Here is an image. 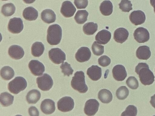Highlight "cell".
Returning <instances> with one entry per match:
<instances>
[{
	"mask_svg": "<svg viewBox=\"0 0 155 116\" xmlns=\"http://www.w3.org/2000/svg\"><path fill=\"white\" fill-rule=\"evenodd\" d=\"M146 63H141L136 67L135 71L139 75L141 83L145 85L152 84L154 81V76Z\"/></svg>",
	"mask_w": 155,
	"mask_h": 116,
	"instance_id": "cell-1",
	"label": "cell"
},
{
	"mask_svg": "<svg viewBox=\"0 0 155 116\" xmlns=\"http://www.w3.org/2000/svg\"><path fill=\"white\" fill-rule=\"evenodd\" d=\"M62 35V29L60 26L57 24L50 26L47 30L48 42L52 45L58 44L61 40Z\"/></svg>",
	"mask_w": 155,
	"mask_h": 116,
	"instance_id": "cell-2",
	"label": "cell"
},
{
	"mask_svg": "<svg viewBox=\"0 0 155 116\" xmlns=\"http://www.w3.org/2000/svg\"><path fill=\"white\" fill-rule=\"evenodd\" d=\"M85 77L84 73L82 71H77L74 73L71 81L72 88L81 93H85L88 90Z\"/></svg>",
	"mask_w": 155,
	"mask_h": 116,
	"instance_id": "cell-3",
	"label": "cell"
},
{
	"mask_svg": "<svg viewBox=\"0 0 155 116\" xmlns=\"http://www.w3.org/2000/svg\"><path fill=\"white\" fill-rule=\"evenodd\" d=\"M27 86L25 79L21 76H17L8 83V89L11 93L17 94L25 89Z\"/></svg>",
	"mask_w": 155,
	"mask_h": 116,
	"instance_id": "cell-4",
	"label": "cell"
},
{
	"mask_svg": "<svg viewBox=\"0 0 155 116\" xmlns=\"http://www.w3.org/2000/svg\"><path fill=\"white\" fill-rule=\"evenodd\" d=\"M36 82L38 88L43 91L49 90L53 84L51 77L47 73H44L42 76L38 77L36 79Z\"/></svg>",
	"mask_w": 155,
	"mask_h": 116,
	"instance_id": "cell-5",
	"label": "cell"
},
{
	"mask_svg": "<svg viewBox=\"0 0 155 116\" xmlns=\"http://www.w3.org/2000/svg\"><path fill=\"white\" fill-rule=\"evenodd\" d=\"M50 60L54 63L59 64L63 63L66 60V55L61 49L58 48H53L48 52Z\"/></svg>",
	"mask_w": 155,
	"mask_h": 116,
	"instance_id": "cell-6",
	"label": "cell"
},
{
	"mask_svg": "<svg viewBox=\"0 0 155 116\" xmlns=\"http://www.w3.org/2000/svg\"><path fill=\"white\" fill-rule=\"evenodd\" d=\"M74 100L69 96L62 97L57 102L58 108L61 112L70 111L74 108Z\"/></svg>",
	"mask_w": 155,
	"mask_h": 116,
	"instance_id": "cell-7",
	"label": "cell"
},
{
	"mask_svg": "<svg viewBox=\"0 0 155 116\" xmlns=\"http://www.w3.org/2000/svg\"><path fill=\"white\" fill-rule=\"evenodd\" d=\"M8 30L13 34L20 33L23 29V21L20 18H14L11 19L9 22Z\"/></svg>",
	"mask_w": 155,
	"mask_h": 116,
	"instance_id": "cell-8",
	"label": "cell"
},
{
	"mask_svg": "<svg viewBox=\"0 0 155 116\" xmlns=\"http://www.w3.org/2000/svg\"><path fill=\"white\" fill-rule=\"evenodd\" d=\"M99 105V102L95 99H91L87 100L85 104L84 113L88 116L94 115L98 110Z\"/></svg>",
	"mask_w": 155,
	"mask_h": 116,
	"instance_id": "cell-9",
	"label": "cell"
},
{
	"mask_svg": "<svg viewBox=\"0 0 155 116\" xmlns=\"http://www.w3.org/2000/svg\"><path fill=\"white\" fill-rule=\"evenodd\" d=\"M28 66L31 73L35 76L42 75L45 71L44 65L38 60H31L29 62Z\"/></svg>",
	"mask_w": 155,
	"mask_h": 116,
	"instance_id": "cell-10",
	"label": "cell"
},
{
	"mask_svg": "<svg viewBox=\"0 0 155 116\" xmlns=\"http://www.w3.org/2000/svg\"><path fill=\"white\" fill-rule=\"evenodd\" d=\"M134 35L135 39L138 42L144 43L150 39V34L148 31L143 27H139L134 31Z\"/></svg>",
	"mask_w": 155,
	"mask_h": 116,
	"instance_id": "cell-11",
	"label": "cell"
},
{
	"mask_svg": "<svg viewBox=\"0 0 155 116\" xmlns=\"http://www.w3.org/2000/svg\"><path fill=\"white\" fill-rule=\"evenodd\" d=\"M76 11L75 7L70 1H66L62 3L60 11L64 17L69 18L73 16Z\"/></svg>",
	"mask_w": 155,
	"mask_h": 116,
	"instance_id": "cell-12",
	"label": "cell"
},
{
	"mask_svg": "<svg viewBox=\"0 0 155 116\" xmlns=\"http://www.w3.org/2000/svg\"><path fill=\"white\" fill-rule=\"evenodd\" d=\"M129 19L132 23L135 25H138L144 22L146 16L144 13L141 10L134 11L130 14Z\"/></svg>",
	"mask_w": 155,
	"mask_h": 116,
	"instance_id": "cell-13",
	"label": "cell"
},
{
	"mask_svg": "<svg viewBox=\"0 0 155 116\" xmlns=\"http://www.w3.org/2000/svg\"><path fill=\"white\" fill-rule=\"evenodd\" d=\"M91 56V52L90 49L87 47H82L76 53L75 58L76 60L80 63L88 60Z\"/></svg>",
	"mask_w": 155,
	"mask_h": 116,
	"instance_id": "cell-14",
	"label": "cell"
},
{
	"mask_svg": "<svg viewBox=\"0 0 155 116\" xmlns=\"http://www.w3.org/2000/svg\"><path fill=\"white\" fill-rule=\"evenodd\" d=\"M114 78L119 81H123L127 76V73L124 66L122 65L115 66L112 70Z\"/></svg>",
	"mask_w": 155,
	"mask_h": 116,
	"instance_id": "cell-15",
	"label": "cell"
},
{
	"mask_svg": "<svg viewBox=\"0 0 155 116\" xmlns=\"http://www.w3.org/2000/svg\"><path fill=\"white\" fill-rule=\"evenodd\" d=\"M40 108L41 111L44 114H51L55 111V102L51 99H45L41 103Z\"/></svg>",
	"mask_w": 155,
	"mask_h": 116,
	"instance_id": "cell-16",
	"label": "cell"
},
{
	"mask_svg": "<svg viewBox=\"0 0 155 116\" xmlns=\"http://www.w3.org/2000/svg\"><path fill=\"white\" fill-rule=\"evenodd\" d=\"M129 35V32L126 29L120 27L114 31V39L116 42L122 44L127 40Z\"/></svg>",
	"mask_w": 155,
	"mask_h": 116,
	"instance_id": "cell-17",
	"label": "cell"
},
{
	"mask_svg": "<svg viewBox=\"0 0 155 116\" xmlns=\"http://www.w3.org/2000/svg\"><path fill=\"white\" fill-rule=\"evenodd\" d=\"M8 54L12 58L15 60H19L24 56V51L21 47L14 45L9 47Z\"/></svg>",
	"mask_w": 155,
	"mask_h": 116,
	"instance_id": "cell-18",
	"label": "cell"
},
{
	"mask_svg": "<svg viewBox=\"0 0 155 116\" xmlns=\"http://www.w3.org/2000/svg\"><path fill=\"white\" fill-rule=\"evenodd\" d=\"M87 74L92 80H98L101 76V69L97 65H92L87 69Z\"/></svg>",
	"mask_w": 155,
	"mask_h": 116,
	"instance_id": "cell-19",
	"label": "cell"
},
{
	"mask_svg": "<svg viewBox=\"0 0 155 116\" xmlns=\"http://www.w3.org/2000/svg\"><path fill=\"white\" fill-rule=\"evenodd\" d=\"M111 33L106 30H103L97 33L95 37L97 42L101 44H107L111 38Z\"/></svg>",
	"mask_w": 155,
	"mask_h": 116,
	"instance_id": "cell-20",
	"label": "cell"
},
{
	"mask_svg": "<svg viewBox=\"0 0 155 116\" xmlns=\"http://www.w3.org/2000/svg\"><path fill=\"white\" fill-rule=\"evenodd\" d=\"M23 16L26 20L31 21L35 20L38 16V11L32 7L25 8L23 12Z\"/></svg>",
	"mask_w": 155,
	"mask_h": 116,
	"instance_id": "cell-21",
	"label": "cell"
},
{
	"mask_svg": "<svg viewBox=\"0 0 155 116\" xmlns=\"http://www.w3.org/2000/svg\"><path fill=\"white\" fill-rule=\"evenodd\" d=\"M41 18L45 22L50 24L55 21L56 16L53 11L48 9L44 10L41 12Z\"/></svg>",
	"mask_w": 155,
	"mask_h": 116,
	"instance_id": "cell-22",
	"label": "cell"
},
{
	"mask_svg": "<svg viewBox=\"0 0 155 116\" xmlns=\"http://www.w3.org/2000/svg\"><path fill=\"white\" fill-rule=\"evenodd\" d=\"M136 55L139 59L147 60L151 56L149 47L147 46L139 47L137 50Z\"/></svg>",
	"mask_w": 155,
	"mask_h": 116,
	"instance_id": "cell-23",
	"label": "cell"
},
{
	"mask_svg": "<svg viewBox=\"0 0 155 116\" xmlns=\"http://www.w3.org/2000/svg\"><path fill=\"white\" fill-rule=\"evenodd\" d=\"M41 94L38 90L33 89L30 91L26 96L27 102L29 104L36 103L41 98Z\"/></svg>",
	"mask_w": 155,
	"mask_h": 116,
	"instance_id": "cell-24",
	"label": "cell"
},
{
	"mask_svg": "<svg viewBox=\"0 0 155 116\" xmlns=\"http://www.w3.org/2000/svg\"><path fill=\"white\" fill-rule=\"evenodd\" d=\"M97 96L99 100L104 103H110L113 98L111 92L109 90L105 89L100 90L98 93Z\"/></svg>",
	"mask_w": 155,
	"mask_h": 116,
	"instance_id": "cell-25",
	"label": "cell"
},
{
	"mask_svg": "<svg viewBox=\"0 0 155 116\" xmlns=\"http://www.w3.org/2000/svg\"><path fill=\"white\" fill-rule=\"evenodd\" d=\"M101 13L104 16L110 15L113 12V5L109 0H105L101 4L99 7Z\"/></svg>",
	"mask_w": 155,
	"mask_h": 116,
	"instance_id": "cell-26",
	"label": "cell"
},
{
	"mask_svg": "<svg viewBox=\"0 0 155 116\" xmlns=\"http://www.w3.org/2000/svg\"><path fill=\"white\" fill-rule=\"evenodd\" d=\"M44 50L43 44L41 42H36L31 46V53L34 56L39 57L43 54Z\"/></svg>",
	"mask_w": 155,
	"mask_h": 116,
	"instance_id": "cell-27",
	"label": "cell"
},
{
	"mask_svg": "<svg viewBox=\"0 0 155 116\" xmlns=\"http://www.w3.org/2000/svg\"><path fill=\"white\" fill-rule=\"evenodd\" d=\"M14 99V96L8 92H2L0 94V102L3 107H7L12 104Z\"/></svg>",
	"mask_w": 155,
	"mask_h": 116,
	"instance_id": "cell-28",
	"label": "cell"
},
{
	"mask_svg": "<svg viewBox=\"0 0 155 116\" xmlns=\"http://www.w3.org/2000/svg\"><path fill=\"white\" fill-rule=\"evenodd\" d=\"M0 75L3 79L8 80L13 77L15 72L14 70L11 67L8 66H6L1 69Z\"/></svg>",
	"mask_w": 155,
	"mask_h": 116,
	"instance_id": "cell-29",
	"label": "cell"
},
{
	"mask_svg": "<svg viewBox=\"0 0 155 116\" xmlns=\"http://www.w3.org/2000/svg\"><path fill=\"white\" fill-rule=\"evenodd\" d=\"M88 15V13L86 10H78L74 16V19L78 24H83L87 20Z\"/></svg>",
	"mask_w": 155,
	"mask_h": 116,
	"instance_id": "cell-30",
	"label": "cell"
},
{
	"mask_svg": "<svg viewBox=\"0 0 155 116\" xmlns=\"http://www.w3.org/2000/svg\"><path fill=\"white\" fill-rule=\"evenodd\" d=\"M98 25L93 22H88L84 25L83 30L84 33L87 35L93 34L97 30Z\"/></svg>",
	"mask_w": 155,
	"mask_h": 116,
	"instance_id": "cell-31",
	"label": "cell"
},
{
	"mask_svg": "<svg viewBox=\"0 0 155 116\" xmlns=\"http://www.w3.org/2000/svg\"><path fill=\"white\" fill-rule=\"evenodd\" d=\"M15 7L11 3H7L4 5L2 7L1 12L2 14L6 17L12 15L15 12Z\"/></svg>",
	"mask_w": 155,
	"mask_h": 116,
	"instance_id": "cell-32",
	"label": "cell"
},
{
	"mask_svg": "<svg viewBox=\"0 0 155 116\" xmlns=\"http://www.w3.org/2000/svg\"><path fill=\"white\" fill-rule=\"evenodd\" d=\"M129 94V90L126 86H122L116 91V95L120 100H124L127 98Z\"/></svg>",
	"mask_w": 155,
	"mask_h": 116,
	"instance_id": "cell-33",
	"label": "cell"
},
{
	"mask_svg": "<svg viewBox=\"0 0 155 116\" xmlns=\"http://www.w3.org/2000/svg\"><path fill=\"white\" fill-rule=\"evenodd\" d=\"M91 48L93 53L96 56H100L104 53V46L99 44L97 41L94 42Z\"/></svg>",
	"mask_w": 155,
	"mask_h": 116,
	"instance_id": "cell-34",
	"label": "cell"
},
{
	"mask_svg": "<svg viewBox=\"0 0 155 116\" xmlns=\"http://www.w3.org/2000/svg\"><path fill=\"white\" fill-rule=\"evenodd\" d=\"M119 8L125 12H129L132 9V5L129 0H121L119 4Z\"/></svg>",
	"mask_w": 155,
	"mask_h": 116,
	"instance_id": "cell-35",
	"label": "cell"
},
{
	"mask_svg": "<svg viewBox=\"0 0 155 116\" xmlns=\"http://www.w3.org/2000/svg\"><path fill=\"white\" fill-rule=\"evenodd\" d=\"M60 68L64 76H69L70 75L72 74L74 71L71 65L66 62L63 63L60 66Z\"/></svg>",
	"mask_w": 155,
	"mask_h": 116,
	"instance_id": "cell-36",
	"label": "cell"
},
{
	"mask_svg": "<svg viewBox=\"0 0 155 116\" xmlns=\"http://www.w3.org/2000/svg\"><path fill=\"white\" fill-rule=\"evenodd\" d=\"M137 108L134 105H129L126 108L125 110L123 112L121 116H135L137 114Z\"/></svg>",
	"mask_w": 155,
	"mask_h": 116,
	"instance_id": "cell-37",
	"label": "cell"
},
{
	"mask_svg": "<svg viewBox=\"0 0 155 116\" xmlns=\"http://www.w3.org/2000/svg\"><path fill=\"white\" fill-rule=\"evenodd\" d=\"M126 83L128 87L133 89H137L139 86L138 81L134 76L129 77L126 80Z\"/></svg>",
	"mask_w": 155,
	"mask_h": 116,
	"instance_id": "cell-38",
	"label": "cell"
},
{
	"mask_svg": "<svg viewBox=\"0 0 155 116\" xmlns=\"http://www.w3.org/2000/svg\"><path fill=\"white\" fill-rule=\"evenodd\" d=\"M110 59L106 55L102 56L98 59L99 64L103 67L108 66L110 64Z\"/></svg>",
	"mask_w": 155,
	"mask_h": 116,
	"instance_id": "cell-39",
	"label": "cell"
},
{
	"mask_svg": "<svg viewBox=\"0 0 155 116\" xmlns=\"http://www.w3.org/2000/svg\"><path fill=\"white\" fill-rule=\"evenodd\" d=\"M74 3L78 9H84L87 6L88 0H74Z\"/></svg>",
	"mask_w": 155,
	"mask_h": 116,
	"instance_id": "cell-40",
	"label": "cell"
},
{
	"mask_svg": "<svg viewBox=\"0 0 155 116\" xmlns=\"http://www.w3.org/2000/svg\"><path fill=\"white\" fill-rule=\"evenodd\" d=\"M28 113L30 116H39V112L35 106H31L28 109Z\"/></svg>",
	"mask_w": 155,
	"mask_h": 116,
	"instance_id": "cell-41",
	"label": "cell"
},
{
	"mask_svg": "<svg viewBox=\"0 0 155 116\" xmlns=\"http://www.w3.org/2000/svg\"><path fill=\"white\" fill-rule=\"evenodd\" d=\"M150 103L152 106L155 108V94L151 97Z\"/></svg>",
	"mask_w": 155,
	"mask_h": 116,
	"instance_id": "cell-42",
	"label": "cell"
},
{
	"mask_svg": "<svg viewBox=\"0 0 155 116\" xmlns=\"http://www.w3.org/2000/svg\"><path fill=\"white\" fill-rule=\"evenodd\" d=\"M150 2L151 5L154 8V11L155 13V0H150Z\"/></svg>",
	"mask_w": 155,
	"mask_h": 116,
	"instance_id": "cell-43",
	"label": "cell"
},
{
	"mask_svg": "<svg viewBox=\"0 0 155 116\" xmlns=\"http://www.w3.org/2000/svg\"><path fill=\"white\" fill-rule=\"evenodd\" d=\"M26 4H31L34 2L35 0H23Z\"/></svg>",
	"mask_w": 155,
	"mask_h": 116,
	"instance_id": "cell-44",
	"label": "cell"
},
{
	"mask_svg": "<svg viewBox=\"0 0 155 116\" xmlns=\"http://www.w3.org/2000/svg\"><path fill=\"white\" fill-rule=\"evenodd\" d=\"M2 1H7V0H2Z\"/></svg>",
	"mask_w": 155,
	"mask_h": 116,
	"instance_id": "cell-45",
	"label": "cell"
}]
</instances>
